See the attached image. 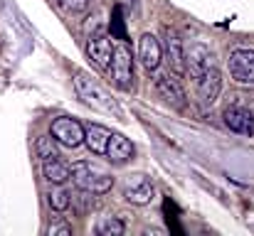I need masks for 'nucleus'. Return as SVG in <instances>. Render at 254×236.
Here are the masks:
<instances>
[{
    "label": "nucleus",
    "mask_w": 254,
    "mask_h": 236,
    "mask_svg": "<svg viewBox=\"0 0 254 236\" xmlns=\"http://www.w3.org/2000/svg\"><path fill=\"white\" fill-rule=\"evenodd\" d=\"M74 91H77V96L84 101L86 106H91L94 111H101V113L114 116V118H124V111L116 103V98H111V94L101 84H96L86 72H82V69L74 72Z\"/></svg>",
    "instance_id": "obj_1"
},
{
    "label": "nucleus",
    "mask_w": 254,
    "mask_h": 236,
    "mask_svg": "<svg viewBox=\"0 0 254 236\" xmlns=\"http://www.w3.org/2000/svg\"><path fill=\"white\" fill-rule=\"evenodd\" d=\"M69 180L74 182L77 189L91 192V194H106L114 187V175L106 167H101L99 162H91V160H77V162H72Z\"/></svg>",
    "instance_id": "obj_2"
},
{
    "label": "nucleus",
    "mask_w": 254,
    "mask_h": 236,
    "mask_svg": "<svg viewBox=\"0 0 254 236\" xmlns=\"http://www.w3.org/2000/svg\"><path fill=\"white\" fill-rule=\"evenodd\" d=\"M86 57L91 59V64L99 69V72H109V64H111V54H114V45H111V35L106 30L104 22H94L89 30H86Z\"/></svg>",
    "instance_id": "obj_3"
},
{
    "label": "nucleus",
    "mask_w": 254,
    "mask_h": 236,
    "mask_svg": "<svg viewBox=\"0 0 254 236\" xmlns=\"http://www.w3.org/2000/svg\"><path fill=\"white\" fill-rule=\"evenodd\" d=\"M109 72H111L114 84H116L121 91H131V89H133V57H131V49H128L124 42L114 45V54H111Z\"/></svg>",
    "instance_id": "obj_4"
},
{
    "label": "nucleus",
    "mask_w": 254,
    "mask_h": 236,
    "mask_svg": "<svg viewBox=\"0 0 254 236\" xmlns=\"http://www.w3.org/2000/svg\"><path fill=\"white\" fill-rule=\"evenodd\" d=\"M121 194L128 204H136V207H146L156 199V185L148 175H128L124 182H121Z\"/></svg>",
    "instance_id": "obj_5"
},
{
    "label": "nucleus",
    "mask_w": 254,
    "mask_h": 236,
    "mask_svg": "<svg viewBox=\"0 0 254 236\" xmlns=\"http://www.w3.org/2000/svg\"><path fill=\"white\" fill-rule=\"evenodd\" d=\"M50 136L57 141V145L62 148H79L84 143V126L77 118L69 116H60L52 121L50 126Z\"/></svg>",
    "instance_id": "obj_6"
},
{
    "label": "nucleus",
    "mask_w": 254,
    "mask_h": 236,
    "mask_svg": "<svg viewBox=\"0 0 254 236\" xmlns=\"http://www.w3.org/2000/svg\"><path fill=\"white\" fill-rule=\"evenodd\" d=\"M227 69H230V77L237 84L254 86V49H247V47L232 49L230 59H227Z\"/></svg>",
    "instance_id": "obj_7"
},
{
    "label": "nucleus",
    "mask_w": 254,
    "mask_h": 236,
    "mask_svg": "<svg viewBox=\"0 0 254 236\" xmlns=\"http://www.w3.org/2000/svg\"><path fill=\"white\" fill-rule=\"evenodd\" d=\"M192 84H195L197 101L202 106H212L217 101V96H220V89H222V74H220L217 64L210 67L207 72H202L197 79H192Z\"/></svg>",
    "instance_id": "obj_8"
},
{
    "label": "nucleus",
    "mask_w": 254,
    "mask_h": 236,
    "mask_svg": "<svg viewBox=\"0 0 254 236\" xmlns=\"http://www.w3.org/2000/svg\"><path fill=\"white\" fill-rule=\"evenodd\" d=\"M156 74V72H153ZM156 89L158 94L175 108H185V89L180 84V77L175 72H158L156 74Z\"/></svg>",
    "instance_id": "obj_9"
},
{
    "label": "nucleus",
    "mask_w": 254,
    "mask_h": 236,
    "mask_svg": "<svg viewBox=\"0 0 254 236\" xmlns=\"http://www.w3.org/2000/svg\"><path fill=\"white\" fill-rule=\"evenodd\" d=\"M163 54L168 57V64H170V72H175L178 77L185 74V47H183V40L175 30L170 27H163Z\"/></svg>",
    "instance_id": "obj_10"
},
{
    "label": "nucleus",
    "mask_w": 254,
    "mask_h": 236,
    "mask_svg": "<svg viewBox=\"0 0 254 236\" xmlns=\"http://www.w3.org/2000/svg\"><path fill=\"white\" fill-rule=\"evenodd\" d=\"M215 54L205 47V45H190V49H185V74L192 79H197L202 72H207L210 67H215Z\"/></svg>",
    "instance_id": "obj_11"
},
{
    "label": "nucleus",
    "mask_w": 254,
    "mask_h": 236,
    "mask_svg": "<svg viewBox=\"0 0 254 236\" xmlns=\"http://www.w3.org/2000/svg\"><path fill=\"white\" fill-rule=\"evenodd\" d=\"M138 59H141L146 72H158V67L163 62V47H161V40L156 35L143 32L138 37Z\"/></svg>",
    "instance_id": "obj_12"
},
{
    "label": "nucleus",
    "mask_w": 254,
    "mask_h": 236,
    "mask_svg": "<svg viewBox=\"0 0 254 236\" xmlns=\"http://www.w3.org/2000/svg\"><path fill=\"white\" fill-rule=\"evenodd\" d=\"M133 153H136L133 143H131L126 136H121V133H114V131H111L104 157H106L111 165H126V162L133 157Z\"/></svg>",
    "instance_id": "obj_13"
},
{
    "label": "nucleus",
    "mask_w": 254,
    "mask_h": 236,
    "mask_svg": "<svg viewBox=\"0 0 254 236\" xmlns=\"http://www.w3.org/2000/svg\"><path fill=\"white\" fill-rule=\"evenodd\" d=\"M225 126L240 136H254V113L240 106H230L225 108Z\"/></svg>",
    "instance_id": "obj_14"
},
{
    "label": "nucleus",
    "mask_w": 254,
    "mask_h": 236,
    "mask_svg": "<svg viewBox=\"0 0 254 236\" xmlns=\"http://www.w3.org/2000/svg\"><path fill=\"white\" fill-rule=\"evenodd\" d=\"M109 136L111 131L106 126H99V123H89L84 128V145L94 153V155H104L106 153V143H109Z\"/></svg>",
    "instance_id": "obj_15"
},
{
    "label": "nucleus",
    "mask_w": 254,
    "mask_h": 236,
    "mask_svg": "<svg viewBox=\"0 0 254 236\" xmlns=\"http://www.w3.org/2000/svg\"><path fill=\"white\" fill-rule=\"evenodd\" d=\"M42 175L50 185H67L69 182V165H64L60 157L42 162Z\"/></svg>",
    "instance_id": "obj_16"
},
{
    "label": "nucleus",
    "mask_w": 254,
    "mask_h": 236,
    "mask_svg": "<svg viewBox=\"0 0 254 236\" xmlns=\"http://www.w3.org/2000/svg\"><path fill=\"white\" fill-rule=\"evenodd\" d=\"M47 204H50V209H55V212H64V209L72 204V194H69L62 185H55V187L47 192Z\"/></svg>",
    "instance_id": "obj_17"
},
{
    "label": "nucleus",
    "mask_w": 254,
    "mask_h": 236,
    "mask_svg": "<svg viewBox=\"0 0 254 236\" xmlns=\"http://www.w3.org/2000/svg\"><path fill=\"white\" fill-rule=\"evenodd\" d=\"M35 150H37V157L42 162L47 160H57L60 157V148H57V141L52 136H40L37 143H35Z\"/></svg>",
    "instance_id": "obj_18"
},
{
    "label": "nucleus",
    "mask_w": 254,
    "mask_h": 236,
    "mask_svg": "<svg viewBox=\"0 0 254 236\" xmlns=\"http://www.w3.org/2000/svg\"><path fill=\"white\" fill-rule=\"evenodd\" d=\"M126 232V224L119 217H101L96 222V234L99 236H121Z\"/></svg>",
    "instance_id": "obj_19"
},
{
    "label": "nucleus",
    "mask_w": 254,
    "mask_h": 236,
    "mask_svg": "<svg viewBox=\"0 0 254 236\" xmlns=\"http://www.w3.org/2000/svg\"><path fill=\"white\" fill-rule=\"evenodd\" d=\"M55 5L67 15H84L91 7V0H55Z\"/></svg>",
    "instance_id": "obj_20"
},
{
    "label": "nucleus",
    "mask_w": 254,
    "mask_h": 236,
    "mask_svg": "<svg viewBox=\"0 0 254 236\" xmlns=\"http://www.w3.org/2000/svg\"><path fill=\"white\" fill-rule=\"evenodd\" d=\"M111 37H116V40H126L124 20H121V10H119V7L114 10V20H111Z\"/></svg>",
    "instance_id": "obj_21"
},
{
    "label": "nucleus",
    "mask_w": 254,
    "mask_h": 236,
    "mask_svg": "<svg viewBox=\"0 0 254 236\" xmlns=\"http://www.w3.org/2000/svg\"><path fill=\"white\" fill-rule=\"evenodd\" d=\"M50 236H69L72 234V227L67 224V222H55V224H50Z\"/></svg>",
    "instance_id": "obj_22"
}]
</instances>
